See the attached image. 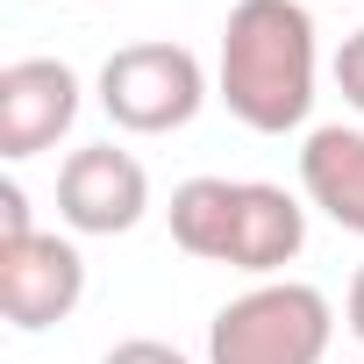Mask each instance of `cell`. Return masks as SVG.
Here are the masks:
<instances>
[{"mask_svg":"<svg viewBox=\"0 0 364 364\" xmlns=\"http://www.w3.org/2000/svg\"><path fill=\"white\" fill-rule=\"evenodd\" d=\"M350 336L364 343V264H357V279H350Z\"/></svg>","mask_w":364,"mask_h":364,"instance_id":"4fadbf2b","label":"cell"},{"mask_svg":"<svg viewBox=\"0 0 364 364\" xmlns=\"http://www.w3.org/2000/svg\"><path fill=\"white\" fill-rule=\"evenodd\" d=\"M300 186L336 229L364 236V129H343V122L314 129L300 150Z\"/></svg>","mask_w":364,"mask_h":364,"instance_id":"ba28073f","label":"cell"},{"mask_svg":"<svg viewBox=\"0 0 364 364\" xmlns=\"http://www.w3.org/2000/svg\"><path fill=\"white\" fill-rule=\"evenodd\" d=\"M236 200H243V178H186V186H171V243L186 257L222 264L229 236H236Z\"/></svg>","mask_w":364,"mask_h":364,"instance_id":"9c48e42d","label":"cell"},{"mask_svg":"<svg viewBox=\"0 0 364 364\" xmlns=\"http://www.w3.org/2000/svg\"><path fill=\"white\" fill-rule=\"evenodd\" d=\"M100 364H186L171 343H157V336H129V343H114Z\"/></svg>","mask_w":364,"mask_h":364,"instance_id":"7c38bea8","label":"cell"},{"mask_svg":"<svg viewBox=\"0 0 364 364\" xmlns=\"http://www.w3.org/2000/svg\"><path fill=\"white\" fill-rule=\"evenodd\" d=\"M143 208H150V178H143V164L129 150L86 143V150L65 157V171H58L65 229H79V236H129L143 222Z\"/></svg>","mask_w":364,"mask_h":364,"instance_id":"277c9868","label":"cell"},{"mask_svg":"<svg viewBox=\"0 0 364 364\" xmlns=\"http://www.w3.org/2000/svg\"><path fill=\"white\" fill-rule=\"evenodd\" d=\"M79 122V72L65 58H15L0 72V157H36Z\"/></svg>","mask_w":364,"mask_h":364,"instance_id":"8992f818","label":"cell"},{"mask_svg":"<svg viewBox=\"0 0 364 364\" xmlns=\"http://www.w3.org/2000/svg\"><path fill=\"white\" fill-rule=\"evenodd\" d=\"M336 86H343V100L364 114V29L343 36V50H336Z\"/></svg>","mask_w":364,"mask_h":364,"instance_id":"30bf717a","label":"cell"},{"mask_svg":"<svg viewBox=\"0 0 364 364\" xmlns=\"http://www.w3.org/2000/svg\"><path fill=\"white\" fill-rule=\"evenodd\" d=\"M208 100V72L186 43H122L100 65V107L129 136H171Z\"/></svg>","mask_w":364,"mask_h":364,"instance_id":"3957f363","label":"cell"},{"mask_svg":"<svg viewBox=\"0 0 364 364\" xmlns=\"http://www.w3.org/2000/svg\"><path fill=\"white\" fill-rule=\"evenodd\" d=\"M215 86L257 136H286L314 107V22L300 0H236L222 22Z\"/></svg>","mask_w":364,"mask_h":364,"instance_id":"6da1fadb","label":"cell"},{"mask_svg":"<svg viewBox=\"0 0 364 364\" xmlns=\"http://www.w3.org/2000/svg\"><path fill=\"white\" fill-rule=\"evenodd\" d=\"M86 300V257L65 243V236H29V243H8L0 250V314L15 328H50L65 321L72 307Z\"/></svg>","mask_w":364,"mask_h":364,"instance_id":"5b68a950","label":"cell"},{"mask_svg":"<svg viewBox=\"0 0 364 364\" xmlns=\"http://www.w3.org/2000/svg\"><path fill=\"white\" fill-rule=\"evenodd\" d=\"M300 243H307V208L286 186H272V178H243L236 236H229V257L222 264H236L250 279H272V272H286L300 257Z\"/></svg>","mask_w":364,"mask_h":364,"instance_id":"52a82bcc","label":"cell"},{"mask_svg":"<svg viewBox=\"0 0 364 364\" xmlns=\"http://www.w3.org/2000/svg\"><path fill=\"white\" fill-rule=\"evenodd\" d=\"M29 236H36V229H29V193L8 178V186H0V250H8V243H29Z\"/></svg>","mask_w":364,"mask_h":364,"instance_id":"8fae6325","label":"cell"},{"mask_svg":"<svg viewBox=\"0 0 364 364\" xmlns=\"http://www.w3.org/2000/svg\"><path fill=\"white\" fill-rule=\"evenodd\" d=\"M328 300L300 279H264L236 293L208 328V364H321L328 357Z\"/></svg>","mask_w":364,"mask_h":364,"instance_id":"7a4b0ae2","label":"cell"}]
</instances>
